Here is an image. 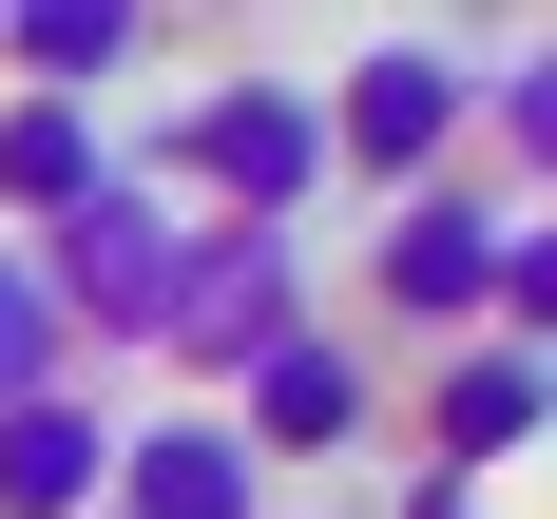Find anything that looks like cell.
<instances>
[{
    "label": "cell",
    "instance_id": "1",
    "mask_svg": "<svg viewBox=\"0 0 557 519\" xmlns=\"http://www.w3.org/2000/svg\"><path fill=\"white\" fill-rule=\"evenodd\" d=\"M135 173H154L173 212L308 231V193H327V115H308V77H193V97H173V135H154Z\"/></svg>",
    "mask_w": 557,
    "mask_h": 519
},
{
    "label": "cell",
    "instance_id": "2",
    "mask_svg": "<svg viewBox=\"0 0 557 519\" xmlns=\"http://www.w3.org/2000/svg\"><path fill=\"white\" fill-rule=\"evenodd\" d=\"M327 328V270H308V231H231V212H193V250H173V328H154V366L173 385H250L270 346H308Z\"/></svg>",
    "mask_w": 557,
    "mask_h": 519
},
{
    "label": "cell",
    "instance_id": "3",
    "mask_svg": "<svg viewBox=\"0 0 557 519\" xmlns=\"http://www.w3.org/2000/svg\"><path fill=\"white\" fill-rule=\"evenodd\" d=\"M20 250H39V288H58V328H77V366H154V328H173V250H193V212H173L154 173H115L97 212L20 231Z\"/></svg>",
    "mask_w": 557,
    "mask_h": 519
},
{
    "label": "cell",
    "instance_id": "4",
    "mask_svg": "<svg viewBox=\"0 0 557 519\" xmlns=\"http://www.w3.org/2000/svg\"><path fill=\"white\" fill-rule=\"evenodd\" d=\"M308 115H327V173H366V193L404 212V193H443V173H461L481 58H443V39H366V58H346V77H327Z\"/></svg>",
    "mask_w": 557,
    "mask_h": 519
},
{
    "label": "cell",
    "instance_id": "5",
    "mask_svg": "<svg viewBox=\"0 0 557 519\" xmlns=\"http://www.w3.org/2000/svg\"><path fill=\"white\" fill-rule=\"evenodd\" d=\"M481 288H500V193H481V173H443V193H404V212L366 231V308H385L404 346H481Z\"/></svg>",
    "mask_w": 557,
    "mask_h": 519
},
{
    "label": "cell",
    "instance_id": "6",
    "mask_svg": "<svg viewBox=\"0 0 557 519\" xmlns=\"http://www.w3.org/2000/svg\"><path fill=\"white\" fill-rule=\"evenodd\" d=\"M212 423H231L250 461H346L366 423H385V366H366L346 328H308V346H270V366H250V385L212 404Z\"/></svg>",
    "mask_w": 557,
    "mask_h": 519
},
{
    "label": "cell",
    "instance_id": "7",
    "mask_svg": "<svg viewBox=\"0 0 557 519\" xmlns=\"http://www.w3.org/2000/svg\"><path fill=\"white\" fill-rule=\"evenodd\" d=\"M97 519H270V461L231 443L212 404H154V423H115V501Z\"/></svg>",
    "mask_w": 557,
    "mask_h": 519
},
{
    "label": "cell",
    "instance_id": "8",
    "mask_svg": "<svg viewBox=\"0 0 557 519\" xmlns=\"http://www.w3.org/2000/svg\"><path fill=\"white\" fill-rule=\"evenodd\" d=\"M539 423H557L539 346H443V385H423V481H500V461H539Z\"/></svg>",
    "mask_w": 557,
    "mask_h": 519
},
{
    "label": "cell",
    "instance_id": "9",
    "mask_svg": "<svg viewBox=\"0 0 557 519\" xmlns=\"http://www.w3.org/2000/svg\"><path fill=\"white\" fill-rule=\"evenodd\" d=\"M97 501H115V404L97 385L0 404V519H97Z\"/></svg>",
    "mask_w": 557,
    "mask_h": 519
},
{
    "label": "cell",
    "instance_id": "10",
    "mask_svg": "<svg viewBox=\"0 0 557 519\" xmlns=\"http://www.w3.org/2000/svg\"><path fill=\"white\" fill-rule=\"evenodd\" d=\"M115 173H135V155H115V135H97L77 97H0V231H58V212H97Z\"/></svg>",
    "mask_w": 557,
    "mask_h": 519
},
{
    "label": "cell",
    "instance_id": "11",
    "mask_svg": "<svg viewBox=\"0 0 557 519\" xmlns=\"http://www.w3.org/2000/svg\"><path fill=\"white\" fill-rule=\"evenodd\" d=\"M0 77H20V97H77V115H97L115 77H135V0H20V20H0Z\"/></svg>",
    "mask_w": 557,
    "mask_h": 519
},
{
    "label": "cell",
    "instance_id": "12",
    "mask_svg": "<svg viewBox=\"0 0 557 519\" xmlns=\"http://www.w3.org/2000/svg\"><path fill=\"white\" fill-rule=\"evenodd\" d=\"M39 385H97V366H77V328H58V288H39V250L0 231V404H39Z\"/></svg>",
    "mask_w": 557,
    "mask_h": 519
},
{
    "label": "cell",
    "instance_id": "13",
    "mask_svg": "<svg viewBox=\"0 0 557 519\" xmlns=\"http://www.w3.org/2000/svg\"><path fill=\"white\" fill-rule=\"evenodd\" d=\"M404 519H481V481H404Z\"/></svg>",
    "mask_w": 557,
    "mask_h": 519
}]
</instances>
